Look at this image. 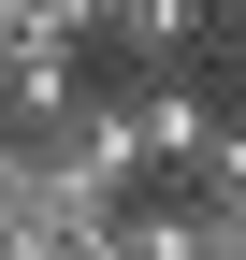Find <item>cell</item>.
<instances>
[{
  "instance_id": "8",
  "label": "cell",
  "mask_w": 246,
  "mask_h": 260,
  "mask_svg": "<svg viewBox=\"0 0 246 260\" xmlns=\"http://www.w3.org/2000/svg\"><path fill=\"white\" fill-rule=\"evenodd\" d=\"M232 73H246V58H232Z\"/></svg>"
},
{
  "instance_id": "4",
  "label": "cell",
  "mask_w": 246,
  "mask_h": 260,
  "mask_svg": "<svg viewBox=\"0 0 246 260\" xmlns=\"http://www.w3.org/2000/svg\"><path fill=\"white\" fill-rule=\"evenodd\" d=\"M189 232H203V260H246V188H189Z\"/></svg>"
},
{
  "instance_id": "7",
  "label": "cell",
  "mask_w": 246,
  "mask_h": 260,
  "mask_svg": "<svg viewBox=\"0 0 246 260\" xmlns=\"http://www.w3.org/2000/svg\"><path fill=\"white\" fill-rule=\"evenodd\" d=\"M218 44H232V58H246V0H218Z\"/></svg>"
},
{
  "instance_id": "3",
  "label": "cell",
  "mask_w": 246,
  "mask_h": 260,
  "mask_svg": "<svg viewBox=\"0 0 246 260\" xmlns=\"http://www.w3.org/2000/svg\"><path fill=\"white\" fill-rule=\"evenodd\" d=\"M116 260H203L189 188H131V203H116Z\"/></svg>"
},
{
  "instance_id": "6",
  "label": "cell",
  "mask_w": 246,
  "mask_h": 260,
  "mask_svg": "<svg viewBox=\"0 0 246 260\" xmlns=\"http://www.w3.org/2000/svg\"><path fill=\"white\" fill-rule=\"evenodd\" d=\"M189 188H246V116H218V145H203V174Z\"/></svg>"
},
{
  "instance_id": "1",
  "label": "cell",
  "mask_w": 246,
  "mask_h": 260,
  "mask_svg": "<svg viewBox=\"0 0 246 260\" xmlns=\"http://www.w3.org/2000/svg\"><path fill=\"white\" fill-rule=\"evenodd\" d=\"M116 102H131V145H145V188H189V174H203V145H218V102H203L189 73H131Z\"/></svg>"
},
{
  "instance_id": "5",
  "label": "cell",
  "mask_w": 246,
  "mask_h": 260,
  "mask_svg": "<svg viewBox=\"0 0 246 260\" xmlns=\"http://www.w3.org/2000/svg\"><path fill=\"white\" fill-rule=\"evenodd\" d=\"M15 232H29V145L0 130V246H15Z\"/></svg>"
},
{
  "instance_id": "2",
  "label": "cell",
  "mask_w": 246,
  "mask_h": 260,
  "mask_svg": "<svg viewBox=\"0 0 246 260\" xmlns=\"http://www.w3.org/2000/svg\"><path fill=\"white\" fill-rule=\"evenodd\" d=\"M189 44H218V0H102V58L131 73H174Z\"/></svg>"
}]
</instances>
